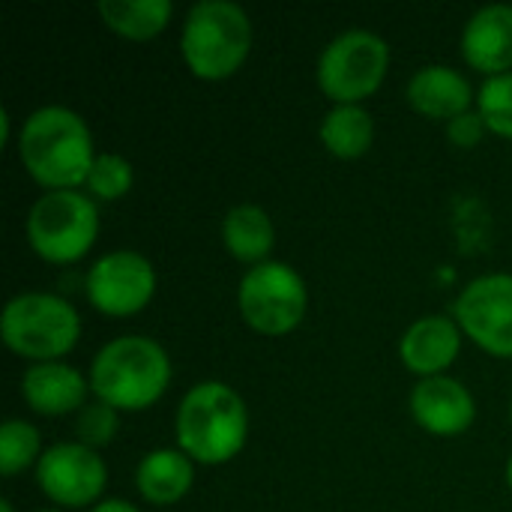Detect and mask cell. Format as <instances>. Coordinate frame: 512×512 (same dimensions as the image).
<instances>
[{"mask_svg": "<svg viewBox=\"0 0 512 512\" xmlns=\"http://www.w3.org/2000/svg\"><path fill=\"white\" fill-rule=\"evenodd\" d=\"M87 189L102 201L123 198L132 189V165L117 153H99L93 168H90Z\"/></svg>", "mask_w": 512, "mask_h": 512, "instance_id": "23", "label": "cell"}, {"mask_svg": "<svg viewBox=\"0 0 512 512\" xmlns=\"http://www.w3.org/2000/svg\"><path fill=\"white\" fill-rule=\"evenodd\" d=\"M456 324L495 357H512V276L489 273L468 282L453 306Z\"/></svg>", "mask_w": 512, "mask_h": 512, "instance_id": "9", "label": "cell"}, {"mask_svg": "<svg viewBox=\"0 0 512 512\" xmlns=\"http://www.w3.org/2000/svg\"><path fill=\"white\" fill-rule=\"evenodd\" d=\"M171 384L165 348L147 336H120L108 342L90 366V390L114 411H144L162 399Z\"/></svg>", "mask_w": 512, "mask_h": 512, "instance_id": "3", "label": "cell"}, {"mask_svg": "<svg viewBox=\"0 0 512 512\" xmlns=\"http://www.w3.org/2000/svg\"><path fill=\"white\" fill-rule=\"evenodd\" d=\"M93 512H138L129 501H102Z\"/></svg>", "mask_w": 512, "mask_h": 512, "instance_id": "26", "label": "cell"}, {"mask_svg": "<svg viewBox=\"0 0 512 512\" xmlns=\"http://www.w3.org/2000/svg\"><path fill=\"white\" fill-rule=\"evenodd\" d=\"M507 483H510V489H512V456H510V462H507Z\"/></svg>", "mask_w": 512, "mask_h": 512, "instance_id": "28", "label": "cell"}, {"mask_svg": "<svg viewBox=\"0 0 512 512\" xmlns=\"http://www.w3.org/2000/svg\"><path fill=\"white\" fill-rule=\"evenodd\" d=\"M477 99H480V117L486 120V129L512 141V72L489 78L480 87Z\"/></svg>", "mask_w": 512, "mask_h": 512, "instance_id": "22", "label": "cell"}, {"mask_svg": "<svg viewBox=\"0 0 512 512\" xmlns=\"http://www.w3.org/2000/svg\"><path fill=\"white\" fill-rule=\"evenodd\" d=\"M18 156L27 174L51 192L87 183L96 162L87 123L63 105L36 108L24 120L18 135Z\"/></svg>", "mask_w": 512, "mask_h": 512, "instance_id": "1", "label": "cell"}, {"mask_svg": "<svg viewBox=\"0 0 512 512\" xmlns=\"http://www.w3.org/2000/svg\"><path fill=\"white\" fill-rule=\"evenodd\" d=\"M96 234V204L75 189L45 192L27 216V240L48 264H72L84 258L96 243Z\"/></svg>", "mask_w": 512, "mask_h": 512, "instance_id": "6", "label": "cell"}, {"mask_svg": "<svg viewBox=\"0 0 512 512\" xmlns=\"http://www.w3.org/2000/svg\"><path fill=\"white\" fill-rule=\"evenodd\" d=\"M0 512H12V504L9 501H0Z\"/></svg>", "mask_w": 512, "mask_h": 512, "instance_id": "29", "label": "cell"}, {"mask_svg": "<svg viewBox=\"0 0 512 512\" xmlns=\"http://www.w3.org/2000/svg\"><path fill=\"white\" fill-rule=\"evenodd\" d=\"M462 54L468 66L489 78L512 69V6L492 3L477 9L462 33Z\"/></svg>", "mask_w": 512, "mask_h": 512, "instance_id": "13", "label": "cell"}, {"mask_svg": "<svg viewBox=\"0 0 512 512\" xmlns=\"http://www.w3.org/2000/svg\"><path fill=\"white\" fill-rule=\"evenodd\" d=\"M39 456V432L24 420H6L0 426V471L3 477L21 474Z\"/></svg>", "mask_w": 512, "mask_h": 512, "instance_id": "21", "label": "cell"}, {"mask_svg": "<svg viewBox=\"0 0 512 512\" xmlns=\"http://www.w3.org/2000/svg\"><path fill=\"white\" fill-rule=\"evenodd\" d=\"M375 123L363 105H336L321 123L324 147L339 159H357L372 147Z\"/></svg>", "mask_w": 512, "mask_h": 512, "instance_id": "19", "label": "cell"}, {"mask_svg": "<svg viewBox=\"0 0 512 512\" xmlns=\"http://www.w3.org/2000/svg\"><path fill=\"white\" fill-rule=\"evenodd\" d=\"M75 432H78V444H84L90 450L105 447L117 432V411L105 402L84 405L75 420Z\"/></svg>", "mask_w": 512, "mask_h": 512, "instance_id": "24", "label": "cell"}, {"mask_svg": "<svg viewBox=\"0 0 512 512\" xmlns=\"http://www.w3.org/2000/svg\"><path fill=\"white\" fill-rule=\"evenodd\" d=\"M222 237L228 252L243 261V264H264L273 243H276V231L270 216L258 207V204H237L225 213L222 222Z\"/></svg>", "mask_w": 512, "mask_h": 512, "instance_id": "18", "label": "cell"}, {"mask_svg": "<svg viewBox=\"0 0 512 512\" xmlns=\"http://www.w3.org/2000/svg\"><path fill=\"white\" fill-rule=\"evenodd\" d=\"M90 381L66 363H33L21 378L27 405L42 417H63L84 408Z\"/></svg>", "mask_w": 512, "mask_h": 512, "instance_id": "16", "label": "cell"}, {"mask_svg": "<svg viewBox=\"0 0 512 512\" xmlns=\"http://www.w3.org/2000/svg\"><path fill=\"white\" fill-rule=\"evenodd\" d=\"M96 9L102 21L126 39H153L171 18L168 0H102Z\"/></svg>", "mask_w": 512, "mask_h": 512, "instance_id": "20", "label": "cell"}, {"mask_svg": "<svg viewBox=\"0 0 512 512\" xmlns=\"http://www.w3.org/2000/svg\"><path fill=\"white\" fill-rule=\"evenodd\" d=\"M411 414L426 432L438 438H456L471 429L477 417V405L465 384H459L456 378L435 375V378H423L414 387Z\"/></svg>", "mask_w": 512, "mask_h": 512, "instance_id": "12", "label": "cell"}, {"mask_svg": "<svg viewBox=\"0 0 512 512\" xmlns=\"http://www.w3.org/2000/svg\"><path fill=\"white\" fill-rule=\"evenodd\" d=\"M405 96H408L411 108L420 111L423 117L447 120L450 123V120H456V117L471 111L474 87L453 66L432 63V66H423V69H417L411 75Z\"/></svg>", "mask_w": 512, "mask_h": 512, "instance_id": "14", "label": "cell"}, {"mask_svg": "<svg viewBox=\"0 0 512 512\" xmlns=\"http://www.w3.org/2000/svg\"><path fill=\"white\" fill-rule=\"evenodd\" d=\"M249 435L246 402L222 381L195 384L177 408V444L201 465L231 462Z\"/></svg>", "mask_w": 512, "mask_h": 512, "instance_id": "2", "label": "cell"}, {"mask_svg": "<svg viewBox=\"0 0 512 512\" xmlns=\"http://www.w3.org/2000/svg\"><path fill=\"white\" fill-rule=\"evenodd\" d=\"M105 483V462L84 444H54L36 462V486L60 507L78 510L93 504L105 492Z\"/></svg>", "mask_w": 512, "mask_h": 512, "instance_id": "11", "label": "cell"}, {"mask_svg": "<svg viewBox=\"0 0 512 512\" xmlns=\"http://www.w3.org/2000/svg\"><path fill=\"white\" fill-rule=\"evenodd\" d=\"M510 417H512V402H510Z\"/></svg>", "mask_w": 512, "mask_h": 512, "instance_id": "31", "label": "cell"}, {"mask_svg": "<svg viewBox=\"0 0 512 512\" xmlns=\"http://www.w3.org/2000/svg\"><path fill=\"white\" fill-rule=\"evenodd\" d=\"M87 300L108 318H129L141 312L156 291L153 264L129 249L102 255L87 273Z\"/></svg>", "mask_w": 512, "mask_h": 512, "instance_id": "10", "label": "cell"}, {"mask_svg": "<svg viewBox=\"0 0 512 512\" xmlns=\"http://www.w3.org/2000/svg\"><path fill=\"white\" fill-rule=\"evenodd\" d=\"M483 132H486V120L480 117V111H477V114L468 111V114H462V117H456V120L447 123V138H450L456 147H462V150L477 147L480 138H483Z\"/></svg>", "mask_w": 512, "mask_h": 512, "instance_id": "25", "label": "cell"}, {"mask_svg": "<svg viewBox=\"0 0 512 512\" xmlns=\"http://www.w3.org/2000/svg\"><path fill=\"white\" fill-rule=\"evenodd\" d=\"M459 348H462L459 324L444 315H432V318H420L405 330L399 342V357L411 372L423 378H435L438 372L453 366Z\"/></svg>", "mask_w": 512, "mask_h": 512, "instance_id": "15", "label": "cell"}, {"mask_svg": "<svg viewBox=\"0 0 512 512\" xmlns=\"http://www.w3.org/2000/svg\"><path fill=\"white\" fill-rule=\"evenodd\" d=\"M195 471L183 450H153L141 459L135 471V486L147 504L168 507L177 504L192 489Z\"/></svg>", "mask_w": 512, "mask_h": 512, "instance_id": "17", "label": "cell"}, {"mask_svg": "<svg viewBox=\"0 0 512 512\" xmlns=\"http://www.w3.org/2000/svg\"><path fill=\"white\" fill-rule=\"evenodd\" d=\"M0 141H9V111H0Z\"/></svg>", "mask_w": 512, "mask_h": 512, "instance_id": "27", "label": "cell"}, {"mask_svg": "<svg viewBox=\"0 0 512 512\" xmlns=\"http://www.w3.org/2000/svg\"><path fill=\"white\" fill-rule=\"evenodd\" d=\"M237 300L252 330L264 336H285L303 321L309 294L297 270L282 261H264L243 276Z\"/></svg>", "mask_w": 512, "mask_h": 512, "instance_id": "8", "label": "cell"}, {"mask_svg": "<svg viewBox=\"0 0 512 512\" xmlns=\"http://www.w3.org/2000/svg\"><path fill=\"white\" fill-rule=\"evenodd\" d=\"M0 336L6 348L18 357L54 363L78 345L81 318L63 297L27 291L6 303L0 318Z\"/></svg>", "mask_w": 512, "mask_h": 512, "instance_id": "5", "label": "cell"}, {"mask_svg": "<svg viewBox=\"0 0 512 512\" xmlns=\"http://www.w3.org/2000/svg\"><path fill=\"white\" fill-rule=\"evenodd\" d=\"M36 512H57V510H36Z\"/></svg>", "mask_w": 512, "mask_h": 512, "instance_id": "30", "label": "cell"}, {"mask_svg": "<svg viewBox=\"0 0 512 512\" xmlns=\"http://www.w3.org/2000/svg\"><path fill=\"white\" fill-rule=\"evenodd\" d=\"M390 45L372 30H348L336 36L318 60V84L336 105H360L387 75Z\"/></svg>", "mask_w": 512, "mask_h": 512, "instance_id": "7", "label": "cell"}, {"mask_svg": "<svg viewBox=\"0 0 512 512\" xmlns=\"http://www.w3.org/2000/svg\"><path fill=\"white\" fill-rule=\"evenodd\" d=\"M252 48L249 15L231 0H201L189 9L180 33V51L192 75L204 81L231 78Z\"/></svg>", "mask_w": 512, "mask_h": 512, "instance_id": "4", "label": "cell"}]
</instances>
